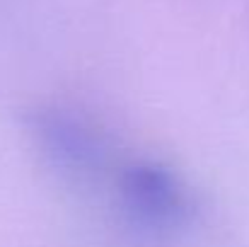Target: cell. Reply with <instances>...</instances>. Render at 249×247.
<instances>
[{"label":"cell","mask_w":249,"mask_h":247,"mask_svg":"<svg viewBox=\"0 0 249 247\" xmlns=\"http://www.w3.org/2000/svg\"><path fill=\"white\" fill-rule=\"evenodd\" d=\"M119 184L126 206H131L141 218L158 226H172L184 218L181 187L165 167L148 163L128 165L124 167Z\"/></svg>","instance_id":"1"}]
</instances>
